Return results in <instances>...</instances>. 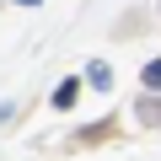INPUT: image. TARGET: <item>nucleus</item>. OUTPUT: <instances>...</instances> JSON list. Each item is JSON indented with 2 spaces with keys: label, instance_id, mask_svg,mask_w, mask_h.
<instances>
[{
  "label": "nucleus",
  "instance_id": "f257e3e1",
  "mask_svg": "<svg viewBox=\"0 0 161 161\" xmlns=\"http://www.w3.org/2000/svg\"><path fill=\"white\" fill-rule=\"evenodd\" d=\"M75 97H80V80H75V75L54 86V108H75Z\"/></svg>",
  "mask_w": 161,
  "mask_h": 161
},
{
  "label": "nucleus",
  "instance_id": "f03ea898",
  "mask_svg": "<svg viewBox=\"0 0 161 161\" xmlns=\"http://www.w3.org/2000/svg\"><path fill=\"white\" fill-rule=\"evenodd\" d=\"M86 80H92V86H113V70H108V64H92Z\"/></svg>",
  "mask_w": 161,
  "mask_h": 161
},
{
  "label": "nucleus",
  "instance_id": "7ed1b4c3",
  "mask_svg": "<svg viewBox=\"0 0 161 161\" xmlns=\"http://www.w3.org/2000/svg\"><path fill=\"white\" fill-rule=\"evenodd\" d=\"M145 86H150V92H161V59H150V64H145Z\"/></svg>",
  "mask_w": 161,
  "mask_h": 161
},
{
  "label": "nucleus",
  "instance_id": "20e7f679",
  "mask_svg": "<svg viewBox=\"0 0 161 161\" xmlns=\"http://www.w3.org/2000/svg\"><path fill=\"white\" fill-rule=\"evenodd\" d=\"M16 6H38V0H16Z\"/></svg>",
  "mask_w": 161,
  "mask_h": 161
}]
</instances>
